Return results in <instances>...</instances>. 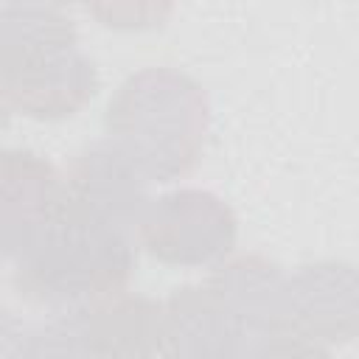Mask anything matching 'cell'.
<instances>
[{
  "label": "cell",
  "mask_w": 359,
  "mask_h": 359,
  "mask_svg": "<svg viewBox=\"0 0 359 359\" xmlns=\"http://www.w3.org/2000/svg\"><path fill=\"white\" fill-rule=\"evenodd\" d=\"M98 87V67L79 48L76 22L62 6H0V98L6 112L65 121L81 112Z\"/></svg>",
  "instance_id": "cell-1"
},
{
  "label": "cell",
  "mask_w": 359,
  "mask_h": 359,
  "mask_svg": "<svg viewBox=\"0 0 359 359\" xmlns=\"http://www.w3.org/2000/svg\"><path fill=\"white\" fill-rule=\"evenodd\" d=\"M210 132V98L185 70L154 65L126 76L104 112V137L149 182L188 177Z\"/></svg>",
  "instance_id": "cell-2"
},
{
  "label": "cell",
  "mask_w": 359,
  "mask_h": 359,
  "mask_svg": "<svg viewBox=\"0 0 359 359\" xmlns=\"http://www.w3.org/2000/svg\"><path fill=\"white\" fill-rule=\"evenodd\" d=\"M137 238L76 208L67 196L45 233L11 261L17 294L48 314L98 303L129 292L137 264Z\"/></svg>",
  "instance_id": "cell-3"
},
{
  "label": "cell",
  "mask_w": 359,
  "mask_h": 359,
  "mask_svg": "<svg viewBox=\"0 0 359 359\" xmlns=\"http://www.w3.org/2000/svg\"><path fill=\"white\" fill-rule=\"evenodd\" d=\"M238 238L233 208L205 188H177L154 196L137 244L165 266H210L224 264Z\"/></svg>",
  "instance_id": "cell-4"
},
{
  "label": "cell",
  "mask_w": 359,
  "mask_h": 359,
  "mask_svg": "<svg viewBox=\"0 0 359 359\" xmlns=\"http://www.w3.org/2000/svg\"><path fill=\"white\" fill-rule=\"evenodd\" d=\"M62 174L65 196L76 208L137 238L154 196L149 194V180L107 137L76 151Z\"/></svg>",
  "instance_id": "cell-5"
},
{
  "label": "cell",
  "mask_w": 359,
  "mask_h": 359,
  "mask_svg": "<svg viewBox=\"0 0 359 359\" xmlns=\"http://www.w3.org/2000/svg\"><path fill=\"white\" fill-rule=\"evenodd\" d=\"M65 174L31 149H3L0 157V238L6 261L20 258L59 216Z\"/></svg>",
  "instance_id": "cell-6"
},
{
  "label": "cell",
  "mask_w": 359,
  "mask_h": 359,
  "mask_svg": "<svg viewBox=\"0 0 359 359\" xmlns=\"http://www.w3.org/2000/svg\"><path fill=\"white\" fill-rule=\"evenodd\" d=\"M292 328L325 348L359 339V266L320 258L289 272Z\"/></svg>",
  "instance_id": "cell-7"
},
{
  "label": "cell",
  "mask_w": 359,
  "mask_h": 359,
  "mask_svg": "<svg viewBox=\"0 0 359 359\" xmlns=\"http://www.w3.org/2000/svg\"><path fill=\"white\" fill-rule=\"evenodd\" d=\"M205 283L238 323L250 345L280 331H294L289 311V272L272 258L261 252L230 255Z\"/></svg>",
  "instance_id": "cell-8"
},
{
  "label": "cell",
  "mask_w": 359,
  "mask_h": 359,
  "mask_svg": "<svg viewBox=\"0 0 359 359\" xmlns=\"http://www.w3.org/2000/svg\"><path fill=\"white\" fill-rule=\"evenodd\" d=\"M62 317L90 359H163V303L121 292Z\"/></svg>",
  "instance_id": "cell-9"
},
{
  "label": "cell",
  "mask_w": 359,
  "mask_h": 359,
  "mask_svg": "<svg viewBox=\"0 0 359 359\" xmlns=\"http://www.w3.org/2000/svg\"><path fill=\"white\" fill-rule=\"evenodd\" d=\"M247 337L208 283L174 289L163 300V359H241Z\"/></svg>",
  "instance_id": "cell-10"
},
{
  "label": "cell",
  "mask_w": 359,
  "mask_h": 359,
  "mask_svg": "<svg viewBox=\"0 0 359 359\" xmlns=\"http://www.w3.org/2000/svg\"><path fill=\"white\" fill-rule=\"evenodd\" d=\"M6 359H90L73 328L50 314L45 323L20 325L14 334L6 328Z\"/></svg>",
  "instance_id": "cell-11"
},
{
  "label": "cell",
  "mask_w": 359,
  "mask_h": 359,
  "mask_svg": "<svg viewBox=\"0 0 359 359\" xmlns=\"http://www.w3.org/2000/svg\"><path fill=\"white\" fill-rule=\"evenodd\" d=\"M244 359H334L331 351L297 331H280L250 345Z\"/></svg>",
  "instance_id": "cell-12"
},
{
  "label": "cell",
  "mask_w": 359,
  "mask_h": 359,
  "mask_svg": "<svg viewBox=\"0 0 359 359\" xmlns=\"http://www.w3.org/2000/svg\"><path fill=\"white\" fill-rule=\"evenodd\" d=\"M241 359H244V356H241Z\"/></svg>",
  "instance_id": "cell-13"
}]
</instances>
